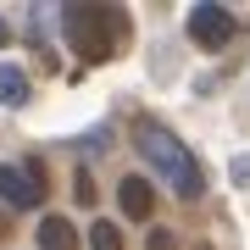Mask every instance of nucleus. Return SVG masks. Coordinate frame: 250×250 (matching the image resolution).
Listing matches in <instances>:
<instances>
[{"label": "nucleus", "mask_w": 250, "mask_h": 250, "mask_svg": "<svg viewBox=\"0 0 250 250\" xmlns=\"http://www.w3.org/2000/svg\"><path fill=\"white\" fill-rule=\"evenodd\" d=\"M62 34H67V45L78 50L83 67H100V62H111L117 45L128 39V17L117 6H62Z\"/></svg>", "instance_id": "f257e3e1"}, {"label": "nucleus", "mask_w": 250, "mask_h": 250, "mask_svg": "<svg viewBox=\"0 0 250 250\" xmlns=\"http://www.w3.org/2000/svg\"><path fill=\"white\" fill-rule=\"evenodd\" d=\"M139 156L150 161V167H156L172 189H178L184 200H195V195H200V184H206V178H200V161L189 156V145H184V139H172L167 128L139 123Z\"/></svg>", "instance_id": "f03ea898"}, {"label": "nucleus", "mask_w": 250, "mask_h": 250, "mask_svg": "<svg viewBox=\"0 0 250 250\" xmlns=\"http://www.w3.org/2000/svg\"><path fill=\"white\" fill-rule=\"evenodd\" d=\"M233 11L228 6H211V0H206V6H195L189 11V39H195V45H206V50H223L228 39H233Z\"/></svg>", "instance_id": "7ed1b4c3"}, {"label": "nucleus", "mask_w": 250, "mask_h": 250, "mask_svg": "<svg viewBox=\"0 0 250 250\" xmlns=\"http://www.w3.org/2000/svg\"><path fill=\"white\" fill-rule=\"evenodd\" d=\"M0 195H6L11 206H39V195H45V167L39 161H28V167H0Z\"/></svg>", "instance_id": "20e7f679"}, {"label": "nucleus", "mask_w": 250, "mask_h": 250, "mask_svg": "<svg viewBox=\"0 0 250 250\" xmlns=\"http://www.w3.org/2000/svg\"><path fill=\"white\" fill-rule=\"evenodd\" d=\"M117 206H123L128 217H150L156 211V195H150L145 178H123V184H117Z\"/></svg>", "instance_id": "39448f33"}, {"label": "nucleus", "mask_w": 250, "mask_h": 250, "mask_svg": "<svg viewBox=\"0 0 250 250\" xmlns=\"http://www.w3.org/2000/svg\"><path fill=\"white\" fill-rule=\"evenodd\" d=\"M39 250H78V233H72L67 217H45L39 223Z\"/></svg>", "instance_id": "423d86ee"}, {"label": "nucleus", "mask_w": 250, "mask_h": 250, "mask_svg": "<svg viewBox=\"0 0 250 250\" xmlns=\"http://www.w3.org/2000/svg\"><path fill=\"white\" fill-rule=\"evenodd\" d=\"M0 106H28V72L0 62Z\"/></svg>", "instance_id": "0eeeda50"}, {"label": "nucleus", "mask_w": 250, "mask_h": 250, "mask_svg": "<svg viewBox=\"0 0 250 250\" xmlns=\"http://www.w3.org/2000/svg\"><path fill=\"white\" fill-rule=\"evenodd\" d=\"M89 245H95V250H123V233H117V223H95V228H89Z\"/></svg>", "instance_id": "6e6552de"}, {"label": "nucleus", "mask_w": 250, "mask_h": 250, "mask_svg": "<svg viewBox=\"0 0 250 250\" xmlns=\"http://www.w3.org/2000/svg\"><path fill=\"white\" fill-rule=\"evenodd\" d=\"M72 195H78V206H89V200H95V184H89V172H78V178H72Z\"/></svg>", "instance_id": "1a4fd4ad"}, {"label": "nucleus", "mask_w": 250, "mask_h": 250, "mask_svg": "<svg viewBox=\"0 0 250 250\" xmlns=\"http://www.w3.org/2000/svg\"><path fill=\"white\" fill-rule=\"evenodd\" d=\"M150 250H172V233H167V228H156V233H150Z\"/></svg>", "instance_id": "9d476101"}, {"label": "nucleus", "mask_w": 250, "mask_h": 250, "mask_svg": "<svg viewBox=\"0 0 250 250\" xmlns=\"http://www.w3.org/2000/svg\"><path fill=\"white\" fill-rule=\"evenodd\" d=\"M6 39H11V34H6V22H0V45H6Z\"/></svg>", "instance_id": "9b49d317"}]
</instances>
